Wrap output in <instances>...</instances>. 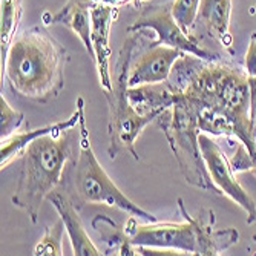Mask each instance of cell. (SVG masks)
<instances>
[{
  "mask_svg": "<svg viewBox=\"0 0 256 256\" xmlns=\"http://www.w3.org/2000/svg\"><path fill=\"white\" fill-rule=\"evenodd\" d=\"M66 50L43 26L22 31L12 40L5 63V76L11 89L23 98L48 104L64 88Z\"/></svg>",
  "mask_w": 256,
  "mask_h": 256,
  "instance_id": "obj_2",
  "label": "cell"
},
{
  "mask_svg": "<svg viewBox=\"0 0 256 256\" xmlns=\"http://www.w3.org/2000/svg\"><path fill=\"white\" fill-rule=\"evenodd\" d=\"M48 200L52 202L56 210L58 212L64 230L68 232L69 241L72 246V253L76 256H98L103 254L98 247L92 242L89 235L83 227V222L78 216V212L74 206V200L69 196V194H62L60 190H52L48 196Z\"/></svg>",
  "mask_w": 256,
  "mask_h": 256,
  "instance_id": "obj_12",
  "label": "cell"
},
{
  "mask_svg": "<svg viewBox=\"0 0 256 256\" xmlns=\"http://www.w3.org/2000/svg\"><path fill=\"white\" fill-rule=\"evenodd\" d=\"M90 0H68V2L54 14H50L48 17L43 16L44 25H64L69 30H72L82 43L84 44V50L89 52L90 58L94 60V50H92L90 42Z\"/></svg>",
  "mask_w": 256,
  "mask_h": 256,
  "instance_id": "obj_14",
  "label": "cell"
},
{
  "mask_svg": "<svg viewBox=\"0 0 256 256\" xmlns=\"http://www.w3.org/2000/svg\"><path fill=\"white\" fill-rule=\"evenodd\" d=\"M132 36L124 40L115 72L112 76V89L103 92L108 104H109V120H108V135H109V148L108 154L112 160L117 158L120 154H130L134 160H140L138 152L135 149L136 138L143 129L154 120L155 117H144L140 115L129 103L128 98V77L129 69L134 57V51L142 42L144 31L130 32Z\"/></svg>",
  "mask_w": 256,
  "mask_h": 256,
  "instance_id": "obj_4",
  "label": "cell"
},
{
  "mask_svg": "<svg viewBox=\"0 0 256 256\" xmlns=\"http://www.w3.org/2000/svg\"><path fill=\"white\" fill-rule=\"evenodd\" d=\"M182 54V51L166 44L149 46V50L140 56L136 62L130 63L128 86L134 88L140 84L168 82L175 62Z\"/></svg>",
  "mask_w": 256,
  "mask_h": 256,
  "instance_id": "obj_11",
  "label": "cell"
},
{
  "mask_svg": "<svg viewBox=\"0 0 256 256\" xmlns=\"http://www.w3.org/2000/svg\"><path fill=\"white\" fill-rule=\"evenodd\" d=\"M168 82L195 110L201 132L236 138L254 162L256 132L250 120V89L244 69L184 52Z\"/></svg>",
  "mask_w": 256,
  "mask_h": 256,
  "instance_id": "obj_1",
  "label": "cell"
},
{
  "mask_svg": "<svg viewBox=\"0 0 256 256\" xmlns=\"http://www.w3.org/2000/svg\"><path fill=\"white\" fill-rule=\"evenodd\" d=\"M120 8L94 4L90 8V42L94 50V63L103 92L112 89V72H110V28L117 20Z\"/></svg>",
  "mask_w": 256,
  "mask_h": 256,
  "instance_id": "obj_10",
  "label": "cell"
},
{
  "mask_svg": "<svg viewBox=\"0 0 256 256\" xmlns=\"http://www.w3.org/2000/svg\"><path fill=\"white\" fill-rule=\"evenodd\" d=\"M69 130L38 136L22 154L18 184L11 200L34 224L38 221L43 201L57 189L71 161L72 138Z\"/></svg>",
  "mask_w": 256,
  "mask_h": 256,
  "instance_id": "obj_3",
  "label": "cell"
},
{
  "mask_svg": "<svg viewBox=\"0 0 256 256\" xmlns=\"http://www.w3.org/2000/svg\"><path fill=\"white\" fill-rule=\"evenodd\" d=\"M178 94L172 89L169 82L149 83L128 88V98L130 106L144 117H155L174 106Z\"/></svg>",
  "mask_w": 256,
  "mask_h": 256,
  "instance_id": "obj_13",
  "label": "cell"
},
{
  "mask_svg": "<svg viewBox=\"0 0 256 256\" xmlns=\"http://www.w3.org/2000/svg\"><path fill=\"white\" fill-rule=\"evenodd\" d=\"M63 230H64V224H63L62 218L57 222H54L52 226L46 227L42 240L38 241V244L34 248V254L36 256H46V254L62 256L63 254V248H62Z\"/></svg>",
  "mask_w": 256,
  "mask_h": 256,
  "instance_id": "obj_19",
  "label": "cell"
},
{
  "mask_svg": "<svg viewBox=\"0 0 256 256\" xmlns=\"http://www.w3.org/2000/svg\"><path fill=\"white\" fill-rule=\"evenodd\" d=\"M23 114L16 110L4 96L0 97V138L5 140L16 134L23 124Z\"/></svg>",
  "mask_w": 256,
  "mask_h": 256,
  "instance_id": "obj_21",
  "label": "cell"
},
{
  "mask_svg": "<svg viewBox=\"0 0 256 256\" xmlns=\"http://www.w3.org/2000/svg\"><path fill=\"white\" fill-rule=\"evenodd\" d=\"M22 0H2V23H0V32H2V64L5 63L10 46L16 38L22 20Z\"/></svg>",
  "mask_w": 256,
  "mask_h": 256,
  "instance_id": "obj_17",
  "label": "cell"
},
{
  "mask_svg": "<svg viewBox=\"0 0 256 256\" xmlns=\"http://www.w3.org/2000/svg\"><path fill=\"white\" fill-rule=\"evenodd\" d=\"M198 142L206 169L208 175H210L216 192L226 195L242 208L247 215L246 222L248 226L256 222V202L236 180V172L232 168L230 160L227 158L224 150L214 142L208 134L201 132L198 136Z\"/></svg>",
  "mask_w": 256,
  "mask_h": 256,
  "instance_id": "obj_9",
  "label": "cell"
},
{
  "mask_svg": "<svg viewBox=\"0 0 256 256\" xmlns=\"http://www.w3.org/2000/svg\"><path fill=\"white\" fill-rule=\"evenodd\" d=\"M230 164L234 168L235 172H246V170H253L254 169V162H253V158L248 152V149L240 143L238 144V149L235 152V155L230 158Z\"/></svg>",
  "mask_w": 256,
  "mask_h": 256,
  "instance_id": "obj_22",
  "label": "cell"
},
{
  "mask_svg": "<svg viewBox=\"0 0 256 256\" xmlns=\"http://www.w3.org/2000/svg\"><path fill=\"white\" fill-rule=\"evenodd\" d=\"M252 172H253V175L256 176V169H254V170H252Z\"/></svg>",
  "mask_w": 256,
  "mask_h": 256,
  "instance_id": "obj_25",
  "label": "cell"
},
{
  "mask_svg": "<svg viewBox=\"0 0 256 256\" xmlns=\"http://www.w3.org/2000/svg\"><path fill=\"white\" fill-rule=\"evenodd\" d=\"M92 4H103V5H110V6H126V5H132L135 8H143L146 4L152 2V0H90Z\"/></svg>",
  "mask_w": 256,
  "mask_h": 256,
  "instance_id": "obj_23",
  "label": "cell"
},
{
  "mask_svg": "<svg viewBox=\"0 0 256 256\" xmlns=\"http://www.w3.org/2000/svg\"><path fill=\"white\" fill-rule=\"evenodd\" d=\"M143 30H152L156 34V40L150 42L149 46L166 44L176 48L182 52L194 54L206 62L221 60L218 52L204 48L194 34H186L172 14V4L164 5H144L136 20L128 28L129 32Z\"/></svg>",
  "mask_w": 256,
  "mask_h": 256,
  "instance_id": "obj_8",
  "label": "cell"
},
{
  "mask_svg": "<svg viewBox=\"0 0 256 256\" xmlns=\"http://www.w3.org/2000/svg\"><path fill=\"white\" fill-rule=\"evenodd\" d=\"M156 123L166 135L184 180L196 189L216 192L201 155L198 142L201 130L192 106L178 94L174 106L162 112Z\"/></svg>",
  "mask_w": 256,
  "mask_h": 256,
  "instance_id": "obj_6",
  "label": "cell"
},
{
  "mask_svg": "<svg viewBox=\"0 0 256 256\" xmlns=\"http://www.w3.org/2000/svg\"><path fill=\"white\" fill-rule=\"evenodd\" d=\"M250 14H256V5L250 10Z\"/></svg>",
  "mask_w": 256,
  "mask_h": 256,
  "instance_id": "obj_24",
  "label": "cell"
},
{
  "mask_svg": "<svg viewBox=\"0 0 256 256\" xmlns=\"http://www.w3.org/2000/svg\"><path fill=\"white\" fill-rule=\"evenodd\" d=\"M178 207L184 216V222H148V224H136L132 216L126 224V234L130 240L132 246H143V247H155V248H166L176 250L181 254H198L200 242H198V232L192 216L188 214L184 207L182 198H178Z\"/></svg>",
  "mask_w": 256,
  "mask_h": 256,
  "instance_id": "obj_7",
  "label": "cell"
},
{
  "mask_svg": "<svg viewBox=\"0 0 256 256\" xmlns=\"http://www.w3.org/2000/svg\"><path fill=\"white\" fill-rule=\"evenodd\" d=\"M80 108L78 120V155L71 162L72 166V194L80 202L84 204H106L117 207L120 210L130 214L132 216L142 218L146 222H156L158 218L150 212L144 210L132 200H129L106 174L103 166L98 162L96 152L92 149L89 130L84 118V100L77 98Z\"/></svg>",
  "mask_w": 256,
  "mask_h": 256,
  "instance_id": "obj_5",
  "label": "cell"
},
{
  "mask_svg": "<svg viewBox=\"0 0 256 256\" xmlns=\"http://www.w3.org/2000/svg\"><path fill=\"white\" fill-rule=\"evenodd\" d=\"M232 0H201L196 20H200L212 38L218 40L234 56V36L230 32Z\"/></svg>",
  "mask_w": 256,
  "mask_h": 256,
  "instance_id": "obj_15",
  "label": "cell"
},
{
  "mask_svg": "<svg viewBox=\"0 0 256 256\" xmlns=\"http://www.w3.org/2000/svg\"><path fill=\"white\" fill-rule=\"evenodd\" d=\"M76 106H77L76 112L69 118H66L64 122L52 123V124L37 128V129H31V130L16 132L11 136L2 140V149H0V155H2L0 166H2V170L10 164V162H12L16 158H18L23 154V150L28 148V144H31L36 138L48 135V134H58V132L74 129L78 124V120H80V108H78V104H76Z\"/></svg>",
  "mask_w": 256,
  "mask_h": 256,
  "instance_id": "obj_16",
  "label": "cell"
},
{
  "mask_svg": "<svg viewBox=\"0 0 256 256\" xmlns=\"http://www.w3.org/2000/svg\"><path fill=\"white\" fill-rule=\"evenodd\" d=\"M244 71L250 89V120L252 128L256 132V32H252L248 50L246 52Z\"/></svg>",
  "mask_w": 256,
  "mask_h": 256,
  "instance_id": "obj_18",
  "label": "cell"
},
{
  "mask_svg": "<svg viewBox=\"0 0 256 256\" xmlns=\"http://www.w3.org/2000/svg\"><path fill=\"white\" fill-rule=\"evenodd\" d=\"M254 169H256V158H254ZM254 169H253V170H254Z\"/></svg>",
  "mask_w": 256,
  "mask_h": 256,
  "instance_id": "obj_26",
  "label": "cell"
},
{
  "mask_svg": "<svg viewBox=\"0 0 256 256\" xmlns=\"http://www.w3.org/2000/svg\"><path fill=\"white\" fill-rule=\"evenodd\" d=\"M200 2L201 0H175L172 4V14L186 34H194Z\"/></svg>",
  "mask_w": 256,
  "mask_h": 256,
  "instance_id": "obj_20",
  "label": "cell"
}]
</instances>
